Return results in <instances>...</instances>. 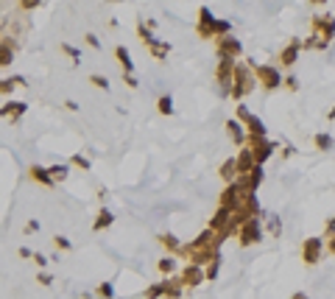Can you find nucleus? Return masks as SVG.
Instances as JSON below:
<instances>
[{
    "instance_id": "f257e3e1",
    "label": "nucleus",
    "mask_w": 335,
    "mask_h": 299,
    "mask_svg": "<svg viewBox=\"0 0 335 299\" xmlns=\"http://www.w3.org/2000/svg\"><path fill=\"white\" fill-rule=\"evenodd\" d=\"M310 28H313V37L307 42H302V51H305V48H318V51H324V48L335 40V17L329 12L316 14V17L310 20Z\"/></svg>"
},
{
    "instance_id": "f03ea898",
    "label": "nucleus",
    "mask_w": 335,
    "mask_h": 299,
    "mask_svg": "<svg viewBox=\"0 0 335 299\" xmlns=\"http://www.w3.org/2000/svg\"><path fill=\"white\" fill-rule=\"evenodd\" d=\"M251 73H254V81L265 92H274V90H279V87L285 84L279 68H274V64H251Z\"/></svg>"
},
{
    "instance_id": "7ed1b4c3",
    "label": "nucleus",
    "mask_w": 335,
    "mask_h": 299,
    "mask_svg": "<svg viewBox=\"0 0 335 299\" xmlns=\"http://www.w3.org/2000/svg\"><path fill=\"white\" fill-rule=\"evenodd\" d=\"M254 73H251V68H246V64L238 62V68H234V79H232V90H229V95L234 98V101H243L246 95H249L251 90H254Z\"/></svg>"
},
{
    "instance_id": "20e7f679",
    "label": "nucleus",
    "mask_w": 335,
    "mask_h": 299,
    "mask_svg": "<svg viewBox=\"0 0 335 299\" xmlns=\"http://www.w3.org/2000/svg\"><path fill=\"white\" fill-rule=\"evenodd\" d=\"M321 254H324V238H305L302 241V263L307 265V269H313V265L321 263Z\"/></svg>"
},
{
    "instance_id": "39448f33",
    "label": "nucleus",
    "mask_w": 335,
    "mask_h": 299,
    "mask_svg": "<svg viewBox=\"0 0 335 299\" xmlns=\"http://www.w3.org/2000/svg\"><path fill=\"white\" fill-rule=\"evenodd\" d=\"M234 112H238V120H240V123H246V135H249V137H257V140H265V137H268L265 135V123H262L257 115H251L243 104H240Z\"/></svg>"
},
{
    "instance_id": "423d86ee",
    "label": "nucleus",
    "mask_w": 335,
    "mask_h": 299,
    "mask_svg": "<svg viewBox=\"0 0 335 299\" xmlns=\"http://www.w3.org/2000/svg\"><path fill=\"white\" fill-rule=\"evenodd\" d=\"M246 148L251 151V157H254V165H262L265 159H271V154L277 151V143L274 140H257V137H249L246 140Z\"/></svg>"
},
{
    "instance_id": "0eeeda50",
    "label": "nucleus",
    "mask_w": 335,
    "mask_h": 299,
    "mask_svg": "<svg viewBox=\"0 0 335 299\" xmlns=\"http://www.w3.org/2000/svg\"><path fill=\"white\" fill-rule=\"evenodd\" d=\"M262 241V224H260V218H249L243 226H240V232H238V243L243 249H249V246H254V243H260Z\"/></svg>"
},
{
    "instance_id": "6e6552de",
    "label": "nucleus",
    "mask_w": 335,
    "mask_h": 299,
    "mask_svg": "<svg viewBox=\"0 0 335 299\" xmlns=\"http://www.w3.org/2000/svg\"><path fill=\"white\" fill-rule=\"evenodd\" d=\"M215 53H218V59L238 62V59L243 56V45H240L234 37H221V40H215Z\"/></svg>"
},
{
    "instance_id": "1a4fd4ad",
    "label": "nucleus",
    "mask_w": 335,
    "mask_h": 299,
    "mask_svg": "<svg viewBox=\"0 0 335 299\" xmlns=\"http://www.w3.org/2000/svg\"><path fill=\"white\" fill-rule=\"evenodd\" d=\"M215 23L218 20L210 14V9L201 6L198 9V25H195V34H198L201 40H215Z\"/></svg>"
},
{
    "instance_id": "9d476101",
    "label": "nucleus",
    "mask_w": 335,
    "mask_h": 299,
    "mask_svg": "<svg viewBox=\"0 0 335 299\" xmlns=\"http://www.w3.org/2000/svg\"><path fill=\"white\" fill-rule=\"evenodd\" d=\"M299 53H302V40H290L288 45L279 51V59H277V62L282 64V68H293V64L299 62Z\"/></svg>"
},
{
    "instance_id": "9b49d317",
    "label": "nucleus",
    "mask_w": 335,
    "mask_h": 299,
    "mask_svg": "<svg viewBox=\"0 0 335 299\" xmlns=\"http://www.w3.org/2000/svg\"><path fill=\"white\" fill-rule=\"evenodd\" d=\"M204 280H207V274H204L201 265H187V269L182 271V285L184 288H195V285H201Z\"/></svg>"
},
{
    "instance_id": "f8f14e48",
    "label": "nucleus",
    "mask_w": 335,
    "mask_h": 299,
    "mask_svg": "<svg viewBox=\"0 0 335 299\" xmlns=\"http://www.w3.org/2000/svg\"><path fill=\"white\" fill-rule=\"evenodd\" d=\"M226 135L232 137L234 146H246V140H249V135H246V126L240 123V120H226Z\"/></svg>"
},
{
    "instance_id": "ddd939ff",
    "label": "nucleus",
    "mask_w": 335,
    "mask_h": 299,
    "mask_svg": "<svg viewBox=\"0 0 335 299\" xmlns=\"http://www.w3.org/2000/svg\"><path fill=\"white\" fill-rule=\"evenodd\" d=\"M234 165H238V176H246L254 171V157H251L249 148H240L238 157H234Z\"/></svg>"
},
{
    "instance_id": "4468645a",
    "label": "nucleus",
    "mask_w": 335,
    "mask_h": 299,
    "mask_svg": "<svg viewBox=\"0 0 335 299\" xmlns=\"http://www.w3.org/2000/svg\"><path fill=\"white\" fill-rule=\"evenodd\" d=\"M313 146H316L318 151H332L335 140H332V135H327V131H318V135H313Z\"/></svg>"
},
{
    "instance_id": "2eb2a0df",
    "label": "nucleus",
    "mask_w": 335,
    "mask_h": 299,
    "mask_svg": "<svg viewBox=\"0 0 335 299\" xmlns=\"http://www.w3.org/2000/svg\"><path fill=\"white\" fill-rule=\"evenodd\" d=\"M221 176H223V182H226V185H232V182L238 179V165H234V157H229L226 162L221 165Z\"/></svg>"
},
{
    "instance_id": "dca6fc26",
    "label": "nucleus",
    "mask_w": 335,
    "mask_h": 299,
    "mask_svg": "<svg viewBox=\"0 0 335 299\" xmlns=\"http://www.w3.org/2000/svg\"><path fill=\"white\" fill-rule=\"evenodd\" d=\"M25 109H28L25 104H20V101H9L3 109H0V115H3V118H20V115L25 112Z\"/></svg>"
},
{
    "instance_id": "f3484780",
    "label": "nucleus",
    "mask_w": 335,
    "mask_h": 299,
    "mask_svg": "<svg viewBox=\"0 0 335 299\" xmlns=\"http://www.w3.org/2000/svg\"><path fill=\"white\" fill-rule=\"evenodd\" d=\"M31 179L42 182V185H53V176H50V171L42 168V165H34V168H31Z\"/></svg>"
},
{
    "instance_id": "a211bd4d",
    "label": "nucleus",
    "mask_w": 335,
    "mask_h": 299,
    "mask_svg": "<svg viewBox=\"0 0 335 299\" xmlns=\"http://www.w3.org/2000/svg\"><path fill=\"white\" fill-rule=\"evenodd\" d=\"M262 185V165H254V171L249 174V190L257 193V187Z\"/></svg>"
},
{
    "instance_id": "6ab92c4d",
    "label": "nucleus",
    "mask_w": 335,
    "mask_h": 299,
    "mask_svg": "<svg viewBox=\"0 0 335 299\" xmlns=\"http://www.w3.org/2000/svg\"><path fill=\"white\" fill-rule=\"evenodd\" d=\"M117 59H120V64H123V70H126V76H131V56H128V48H123V45H117Z\"/></svg>"
},
{
    "instance_id": "aec40b11",
    "label": "nucleus",
    "mask_w": 335,
    "mask_h": 299,
    "mask_svg": "<svg viewBox=\"0 0 335 299\" xmlns=\"http://www.w3.org/2000/svg\"><path fill=\"white\" fill-rule=\"evenodd\" d=\"M159 243L165 249H171V252H182V243H179L176 235H171V232H168V235H159Z\"/></svg>"
},
{
    "instance_id": "412c9836",
    "label": "nucleus",
    "mask_w": 335,
    "mask_h": 299,
    "mask_svg": "<svg viewBox=\"0 0 335 299\" xmlns=\"http://www.w3.org/2000/svg\"><path fill=\"white\" fill-rule=\"evenodd\" d=\"M112 221H115V215H112L109 210H100L98 218H95V229H106V226H109Z\"/></svg>"
},
{
    "instance_id": "4be33fe9",
    "label": "nucleus",
    "mask_w": 335,
    "mask_h": 299,
    "mask_svg": "<svg viewBox=\"0 0 335 299\" xmlns=\"http://www.w3.org/2000/svg\"><path fill=\"white\" fill-rule=\"evenodd\" d=\"M14 51H11V42H0V64H11Z\"/></svg>"
},
{
    "instance_id": "5701e85b",
    "label": "nucleus",
    "mask_w": 335,
    "mask_h": 299,
    "mask_svg": "<svg viewBox=\"0 0 335 299\" xmlns=\"http://www.w3.org/2000/svg\"><path fill=\"white\" fill-rule=\"evenodd\" d=\"M156 109H159V115H173V101H171V95H162L159 101H156Z\"/></svg>"
},
{
    "instance_id": "b1692460",
    "label": "nucleus",
    "mask_w": 335,
    "mask_h": 299,
    "mask_svg": "<svg viewBox=\"0 0 335 299\" xmlns=\"http://www.w3.org/2000/svg\"><path fill=\"white\" fill-rule=\"evenodd\" d=\"M159 296H165V282H154V285L145 291V299H159Z\"/></svg>"
},
{
    "instance_id": "393cba45",
    "label": "nucleus",
    "mask_w": 335,
    "mask_h": 299,
    "mask_svg": "<svg viewBox=\"0 0 335 299\" xmlns=\"http://www.w3.org/2000/svg\"><path fill=\"white\" fill-rule=\"evenodd\" d=\"M165 296L168 299H179L182 296V282H165Z\"/></svg>"
},
{
    "instance_id": "a878e982",
    "label": "nucleus",
    "mask_w": 335,
    "mask_h": 299,
    "mask_svg": "<svg viewBox=\"0 0 335 299\" xmlns=\"http://www.w3.org/2000/svg\"><path fill=\"white\" fill-rule=\"evenodd\" d=\"M168 51H171V45H168V42H154V45H151V53H154V59H165Z\"/></svg>"
},
{
    "instance_id": "bb28decb",
    "label": "nucleus",
    "mask_w": 335,
    "mask_h": 299,
    "mask_svg": "<svg viewBox=\"0 0 335 299\" xmlns=\"http://www.w3.org/2000/svg\"><path fill=\"white\" fill-rule=\"evenodd\" d=\"M156 269H159L162 274H173V271H176V263H173V257H162L159 263H156Z\"/></svg>"
},
{
    "instance_id": "cd10ccee",
    "label": "nucleus",
    "mask_w": 335,
    "mask_h": 299,
    "mask_svg": "<svg viewBox=\"0 0 335 299\" xmlns=\"http://www.w3.org/2000/svg\"><path fill=\"white\" fill-rule=\"evenodd\" d=\"M268 232H271L274 238H279V235H282V221H279L277 215H271V218H268Z\"/></svg>"
},
{
    "instance_id": "c85d7f7f",
    "label": "nucleus",
    "mask_w": 335,
    "mask_h": 299,
    "mask_svg": "<svg viewBox=\"0 0 335 299\" xmlns=\"http://www.w3.org/2000/svg\"><path fill=\"white\" fill-rule=\"evenodd\" d=\"M218 269H221V257H215V260H212V263H210V265H207V269H204L207 280H215V277H218Z\"/></svg>"
},
{
    "instance_id": "c756f323",
    "label": "nucleus",
    "mask_w": 335,
    "mask_h": 299,
    "mask_svg": "<svg viewBox=\"0 0 335 299\" xmlns=\"http://www.w3.org/2000/svg\"><path fill=\"white\" fill-rule=\"evenodd\" d=\"M95 293H98L100 299H112V296H115V288H112L109 282H104V285H98V291H95Z\"/></svg>"
},
{
    "instance_id": "7c9ffc66",
    "label": "nucleus",
    "mask_w": 335,
    "mask_h": 299,
    "mask_svg": "<svg viewBox=\"0 0 335 299\" xmlns=\"http://www.w3.org/2000/svg\"><path fill=\"white\" fill-rule=\"evenodd\" d=\"M50 171V176H53V182H61L67 176V168L64 165H53V168H48Z\"/></svg>"
},
{
    "instance_id": "2f4dec72",
    "label": "nucleus",
    "mask_w": 335,
    "mask_h": 299,
    "mask_svg": "<svg viewBox=\"0 0 335 299\" xmlns=\"http://www.w3.org/2000/svg\"><path fill=\"white\" fill-rule=\"evenodd\" d=\"M89 81H92L95 87H100V90H109V81H106V76H98V73H95V76H89Z\"/></svg>"
},
{
    "instance_id": "473e14b6",
    "label": "nucleus",
    "mask_w": 335,
    "mask_h": 299,
    "mask_svg": "<svg viewBox=\"0 0 335 299\" xmlns=\"http://www.w3.org/2000/svg\"><path fill=\"white\" fill-rule=\"evenodd\" d=\"M285 90H290V92H296L299 90V81H296V76H285Z\"/></svg>"
},
{
    "instance_id": "72a5a7b5",
    "label": "nucleus",
    "mask_w": 335,
    "mask_h": 299,
    "mask_svg": "<svg viewBox=\"0 0 335 299\" xmlns=\"http://www.w3.org/2000/svg\"><path fill=\"white\" fill-rule=\"evenodd\" d=\"M324 252L335 257V235H332V238H324Z\"/></svg>"
},
{
    "instance_id": "f704fd0d",
    "label": "nucleus",
    "mask_w": 335,
    "mask_h": 299,
    "mask_svg": "<svg viewBox=\"0 0 335 299\" xmlns=\"http://www.w3.org/2000/svg\"><path fill=\"white\" fill-rule=\"evenodd\" d=\"M332 235H335V215L327 221V226H324V238H332Z\"/></svg>"
},
{
    "instance_id": "c9c22d12",
    "label": "nucleus",
    "mask_w": 335,
    "mask_h": 299,
    "mask_svg": "<svg viewBox=\"0 0 335 299\" xmlns=\"http://www.w3.org/2000/svg\"><path fill=\"white\" fill-rule=\"evenodd\" d=\"M73 165H78V168L87 171V168H89V159H87V157H78V154H76V157H73Z\"/></svg>"
},
{
    "instance_id": "e433bc0d",
    "label": "nucleus",
    "mask_w": 335,
    "mask_h": 299,
    "mask_svg": "<svg viewBox=\"0 0 335 299\" xmlns=\"http://www.w3.org/2000/svg\"><path fill=\"white\" fill-rule=\"evenodd\" d=\"M53 243H56V246H59V249H64V252H67V249H70V241H67V238H53Z\"/></svg>"
},
{
    "instance_id": "4c0bfd02",
    "label": "nucleus",
    "mask_w": 335,
    "mask_h": 299,
    "mask_svg": "<svg viewBox=\"0 0 335 299\" xmlns=\"http://www.w3.org/2000/svg\"><path fill=\"white\" fill-rule=\"evenodd\" d=\"M34 263H37V265H42V269H45V265H48V257H45V254H34Z\"/></svg>"
},
{
    "instance_id": "58836bf2",
    "label": "nucleus",
    "mask_w": 335,
    "mask_h": 299,
    "mask_svg": "<svg viewBox=\"0 0 335 299\" xmlns=\"http://www.w3.org/2000/svg\"><path fill=\"white\" fill-rule=\"evenodd\" d=\"M11 87H14V81H11V79L0 81V92H11Z\"/></svg>"
},
{
    "instance_id": "ea45409f",
    "label": "nucleus",
    "mask_w": 335,
    "mask_h": 299,
    "mask_svg": "<svg viewBox=\"0 0 335 299\" xmlns=\"http://www.w3.org/2000/svg\"><path fill=\"white\" fill-rule=\"evenodd\" d=\"M61 51H64V53H67V56H73V59H78V51H76V48H73V45H61Z\"/></svg>"
},
{
    "instance_id": "a19ab883",
    "label": "nucleus",
    "mask_w": 335,
    "mask_h": 299,
    "mask_svg": "<svg viewBox=\"0 0 335 299\" xmlns=\"http://www.w3.org/2000/svg\"><path fill=\"white\" fill-rule=\"evenodd\" d=\"M39 282H42V285H50V282H53V277H50V274H39Z\"/></svg>"
},
{
    "instance_id": "79ce46f5",
    "label": "nucleus",
    "mask_w": 335,
    "mask_h": 299,
    "mask_svg": "<svg viewBox=\"0 0 335 299\" xmlns=\"http://www.w3.org/2000/svg\"><path fill=\"white\" fill-rule=\"evenodd\" d=\"M37 229H39L37 221H28V224H25V232H37Z\"/></svg>"
},
{
    "instance_id": "37998d69",
    "label": "nucleus",
    "mask_w": 335,
    "mask_h": 299,
    "mask_svg": "<svg viewBox=\"0 0 335 299\" xmlns=\"http://www.w3.org/2000/svg\"><path fill=\"white\" fill-rule=\"evenodd\" d=\"M84 40H87V45H92V48H98V40H95V37H92V34H87V37H84Z\"/></svg>"
},
{
    "instance_id": "c03bdc74",
    "label": "nucleus",
    "mask_w": 335,
    "mask_h": 299,
    "mask_svg": "<svg viewBox=\"0 0 335 299\" xmlns=\"http://www.w3.org/2000/svg\"><path fill=\"white\" fill-rule=\"evenodd\" d=\"M290 299H310V296H307L305 291H296V293H293V296H290Z\"/></svg>"
},
{
    "instance_id": "a18cd8bd",
    "label": "nucleus",
    "mask_w": 335,
    "mask_h": 299,
    "mask_svg": "<svg viewBox=\"0 0 335 299\" xmlns=\"http://www.w3.org/2000/svg\"><path fill=\"white\" fill-rule=\"evenodd\" d=\"M327 120H335V107H332V109H329V112H327Z\"/></svg>"
}]
</instances>
